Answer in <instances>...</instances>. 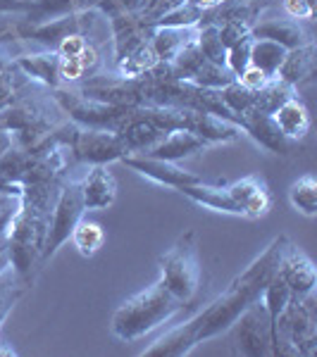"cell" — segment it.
<instances>
[{"mask_svg":"<svg viewBox=\"0 0 317 357\" xmlns=\"http://www.w3.org/2000/svg\"><path fill=\"white\" fill-rule=\"evenodd\" d=\"M122 162L126 167H131L134 172H138L141 176L151 178L155 183H165V186L172 188H184V186H193V183H200L203 178L198 174H191V172L182 169L170 160H158V158H148V155H124Z\"/></svg>","mask_w":317,"mask_h":357,"instance_id":"obj_11","label":"cell"},{"mask_svg":"<svg viewBox=\"0 0 317 357\" xmlns=\"http://www.w3.org/2000/svg\"><path fill=\"white\" fill-rule=\"evenodd\" d=\"M196 45H198L200 55H203L207 62L227 67V48H224V43L220 38V29L215 24L200 26V31L196 33Z\"/></svg>","mask_w":317,"mask_h":357,"instance_id":"obj_26","label":"cell"},{"mask_svg":"<svg viewBox=\"0 0 317 357\" xmlns=\"http://www.w3.org/2000/svg\"><path fill=\"white\" fill-rule=\"evenodd\" d=\"M196 38L193 26H153L151 31V45L155 55L163 62H172Z\"/></svg>","mask_w":317,"mask_h":357,"instance_id":"obj_17","label":"cell"},{"mask_svg":"<svg viewBox=\"0 0 317 357\" xmlns=\"http://www.w3.org/2000/svg\"><path fill=\"white\" fill-rule=\"evenodd\" d=\"M241 129H244L246 134H251L263 148H267V151H272V153L289 151V138L281 134V129L277 126L272 114H265L258 110L244 114V126H241Z\"/></svg>","mask_w":317,"mask_h":357,"instance_id":"obj_15","label":"cell"},{"mask_svg":"<svg viewBox=\"0 0 317 357\" xmlns=\"http://www.w3.org/2000/svg\"><path fill=\"white\" fill-rule=\"evenodd\" d=\"M77 60H79V65L84 67V74H89V77L96 74V69L101 67V55H98L96 45H91V43H86V48L77 55Z\"/></svg>","mask_w":317,"mask_h":357,"instance_id":"obj_37","label":"cell"},{"mask_svg":"<svg viewBox=\"0 0 317 357\" xmlns=\"http://www.w3.org/2000/svg\"><path fill=\"white\" fill-rule=\"evenodd\" d=\"M203 10H198L196 5L191 3H179L177 8H172L170 13L160 17L158 22H155V26H198L200 22H203Z\"/></svg>","mask_w":317,"mask_h":357,"instance_id":"obj_29","label":"cell"},{"mask_svg":"<svg viewBox=\"0 0 317 357\" xmlns=\"http://www.w3.org/2000/svg\"><path fill=\"white\" fill-rule=\"evenodd\" d=\"M160 281L179 301L191 303L200 286V262L196 231H186L170 252L160 257Z\"/></svg>","mask_w":317,"mask_h":357,"instance_id":"obj_5","label":"cell"},{"mask_svg":"<svg viewBox=\"0 0 317 357\" xmlns=\"http://www.w3.org/2000/svg\"><path fill=\"white\" fill-rule=\"evenodd\" d=\"M82 195L86 210H105L117 198V181L105 165H94L89 176L82 181Z\"/></svg>","mask_w":317,"mask_h":357,"instance_id":"obj_12","label":"cell"},{"mask_svg":"<svg viewBox=\"0 0 317 357\" xmlns=\"http://www.w3.org/2000/svg\"><path fill=\"white\" fill-rule=\"evenodd\" d=\"M200 148H205V141L198 134L186 131V129H175V131H170V134H165L151 148V151H146L143 155L177 162L179 158H186V155H191V153H198Z\"/></svg>","mask_w":317,"mask_h":357,"instance_id":"obj_14","label":"cell"},{"mask_svg":"<svg viewBox=\"0 0 317 357\" xmlns=\"http://www.w3.org/2000/svg\"><path fill=\"white\" fill-rule=\"evenodd\" d=\"M251 43H253V36L244 38L241 43H236L234 48L227 50V67L232 69L236 77L251 65Z\"/></svg>","mask_w":317,"mask_h":357,"instance_id":"obj_31","label":"cell"},{"mask_svg":"<svg viewBox=\"0 0 317 357\" xmlns=\"http://www.w3.org/2000/svg\"><path fill=\"white\" fill-rule=\"evenodd\" d=\"M274 355H315L317 350V314L313 293L293 296L272 329Z\"/></svg>","mask_w":317,"mask_h":357,"instance_id":"obj_4","label":"cell"},{"mask_svg":"<svg viewBox=\"0 0 317 357\" xmlns=\"http://www.w3.org/2000/svg\"><path fill=\"white\" fill-rule=\"evenodd\" d=\"M27 286L29 284L15 272L13 267L0 272V324L5 321V317H8L10 310L15 307V303L24 296Z\"/></svg>","mask_w":317,"mask_h":357,"instance_id":"obj_25","label":"cell"},{"mask_svg":"<svg viewBox=\"0 0 317 357\" xmlns=\"http://www.w3.org/2000/svg\"><path fill=\"white\" fill-rule=\"evenodd\" d=\"M193 134H198L205 143H224V141H234L239 136V126L220 119L210 112H200L196 110L193 117Z\"/></svg>","mask_w":317,"mask_h":357,"instance_id":"obj_21","label":"cell"},{"mask_svg":"<svg viewBox=\"0 0 317 357\" xmlns=\"http://www.w3.org/2000/svg\"><path fill=\"white\" fill-rule=\"evenodd\" d=\"M313 69H315V43L310 41L286 53L281 67L277 69V79L296 86V84H301L303 79H308L310 74H313Z\"/></svg>","mask_w":317,"mask_h":357,"instance_id":"obj_18","label":"cell"},{"mask_svg":"<svg viewBox=\"0 0 317 357\" xmlns=\"http://www.w3.org/2000/svg\"><path fill=\"white\" fill-rule=\"evenodd\" d=\"M31 3H22V0H0V15H13V13H34Z\"/></svg>","mask_w":317,"mask_h":357,"instance_id":"obj_39","label":"cell"},{"mask_svg":"<svg viewBox=\"0 0 317 357\" xmlns=\"http://www.w3.org/2000/svg\"><path fill=\"white\" fill-rule=\"evenodd\" d=\"M284 10L293 20H313L315 17V10L305 0H284Z\"/></svg>","mask_w":317,"mask_h":357,"instance_id":"obj_38","label":"cell"},{"mask_svg":"<svg viewBox=\"0 0 317 357\" xmlns=\"http://www.w3.org/2000/svg\"><path fill=\"white\" fill-rule=\"evenodd\" d=\"M289 50L281 48L279 43L274 41H267V38H253L251 43V65L258 67L265 77H277V69L281 67L284 57Z\"/></svg>","mask_w":317,"mask_h":357,"instance_id":"obj_22","label":"cell"},{"mask_svg":"<svg viewBox=\"0 0 317 357\" xmlns=\"http://www.w3.org/2000/svg\"><path fill=\"white\" fill-rule=\"evenodd\" d=\"M277 274L284 279V284L289 286L293 296H308V293H313L317 284V272L313 260L303 250H298L289 238H286L284 248H281Z\"/></svg>","mask_w":317,"mask_h":357,"instance_id":"obj_10","label":"cell"},{"mask_svg":"<svg viewBox=\"0 0 317 357\" xmlns=\"http://www.w3.org/2000/svg\"><path fill=\"white\" fill-rule=\"evenodd\" d=\"M96 13H86V10H74V13L67 15H57L55 20L41 22V24H27L20 26V33L24 38H34V41H41L48 48H57L60 41H65L67 36H74V33H84L91 29V20H94Z\"/></svg>","mask_w":317,"mask_h":357,"instance_id":"obj_9","label":"cell"},{"mask_svg":"<svg viewBox=\"0 0 317 357\" xmlns=\"http://www.w3.org/2000/svg\"><path fill=\"white\" fill-rule=\"evenodd\" d=\"M69 238H72L74 248H77L84 257H94L98 252V248L103 245V238H105V236H103V229L98 227V224L79 220V224L74 227V231Z\"/></svg>","mask_w":317,"mask_h":357,"instance_id":"obj_28","label":"cell"},{"mask_svg":"<svg viewBox=\"0 0 317 357\" xmlns=\"http://www.w3.org/2000/svg\"><path fill=\"white\" fill-rule=\"evenodd\" d=\"M86 207H84V195H82V183L77 181H67L60 186L50 212V222H48V234H45V243L41 250V267L50 257L57 252L65 241H69L74 227L79 224V220L84 217Z\"/></svg>","mask_w":317,"mask_h":357,"instance_id":"obj_6","label":"cell"},{"mask_svg":"<svg viewBox=\"0 0 317 357\" xmlns=\"http://www.w3.org/2000/svg\"><path fill=\"white\" fill-rule=\"evenodd\" d=\"M251 36L267 38V41L279 43L281 48H286V50H293V48H298V45L313 41L310 33L293 20H267V22H260V24H253Z\"/></svg>","mask_w":317,"mask_h":357,"instance_id":"obj_13","label":"cell"},{"mask_svg":"<svg viewBox=\"0 0 317 357\" xmlns=\"http://www.w3.org/2000/svg\"><path fill=\"white\" fill-rule=\"evenodd\" d=\"M184 301L175 296L163 281L148 286L146 291L126 298V301L115 310L110 329L119 341H136L146 336L148 331L158 329L167 319H172L184 307Z\"/></svg>","mask_w":317,"mask_h":357,"instance_id":"obj_2","label":"cell"},{"mask_svg":"<svg viewBox=\"0 0 317 357\" xmlns=\"http://www.w3.org/2000/svg\"><path fill=\"white\" fill-rule=\"evenodd\" d=\"M86 36H82V33H74V36H67L65 41H60V45H57V55L62 57H77L82 50L86 48Z\"/></svg>","mask_w":317,"mask_h":357,"instance_id":"obj_36","label":"cell"},{"mask_svg":"<svg viewBox=\"0 0 317 357\" xmlns=\"http://www.w3.org/2000/svg\"><path fill=\"white\" fill-rule=\"evenodd\" d=\"M10 148H15V136L10 134V131L0 129V155L8 153Z\"/></svg>","mask_w":317,"mask_h":357,"instance_id":"obj_40","label":"cell"},{"mask_svg":"<svg viewBox=\"0 0 317 357\" xmlns=\"http://www.w3.org/2000/svg\"><path fill=\"white\" fill-rule=\"evenodd\" d=\"M289 200L298 212H303V215H308V217H315L317 215V181H315V176L305 174V176L298 178L296 183H291Z\"/></svg>","mask_w":317,"mask_h":357,"instance_id":"obj_27","label":"cell"},{"mask_svg":"<svg viewBox=\"0 0 317 357\" xmlns=\"http://www.w3.org/2000/svg\"><path fill=\"white\" fill-rule=\"evenodd\" d=\"M232 82H236V74L232 69L212 65V62H207V60L200 62L198 69L189 77V84L198 86V89H215V91L224 89V86H229Z\"/></svg>","mask_w":317,"mask_h":357,"instance_id":"obj_24","label":"cell"},{"mask_svg":"<svg viewBox=\"0 0 317 357\" xmlns=\"http://www.w3.org/2000/svg\"><path fill=\"white\" fill-rule=\"evenodd\" d=\"M284 243H286V236L274 238L267 250H265L244 274L236 276L232 284H229V289L224 291L210 307H205L198 317L186 321L196 343H203L207 338L227 331L229 326L246 312V307L260 298L265 284H267L277 272V264H279V255H281Z\"/></svg>","mask_w":317,"mask_h":357,"instance_id":"obj_1","label":"cell"},{"mask_svg":"<svg viewBox=\"0 0 317 357\" xmlns=\"http://www.w3.org/2000/svg\"><path fill=\"white\" fill-rule=\"evenodd\" d=\"M10 29H13V26H10V22L5 20V15H0V38H3L5 33L10 31Z\"/></svg>","mask_w":317,"mask_h":357,"instance_id":"obj_42","label":"cell"},{"mask_svg":"<svg viewBox=\"0 0 317 357\" xmlns=\"http://www.w3.org/2000/svg\"><path fill=\"white\" fill-rule=\"evenodd\" d=\"M236 82H239L241 86H246L249 91H258V89H263V86L270 82V77H265V74L258 67L249 65V67L244 69V72L239 74V77H236Z\"/></svg>","mask_w":317,"mask_h":357,"instance_id":"obj_34","label":"cell"},{"mask_svg":"<svg viewBox=\"0 0 317 357\" xmlns=\"http://www.w3.org/2000/svg\"><path fill=\"white\" fill-rule=\"evenodd\" d=\"M15 67L20 69L24 77L34 79V82H41L50 89H60V55L57 50L41 55H24L15 57Z\"/></svg>","mask_w":317,"mask_h":357,"instance_id":"obj_16","label":"cell"},{"mask_svg":"<svg viewBox=\"0 0 317 357\" xmlns=\"http://www.w3.org/2000/svg\"><path fill=\"white\" fill-rule=\"evenodd\" d=\"M232 343L234 353L260 357V355H274L272 345V321L260 301L251 303L246 312L234 321Z\"/></svg>","mask_w":317,"mask_h":357,"instance_id":"obj_8","label":"cell"},{"mask_svg":"<svg viewBox=\"0 0 317 357\" xmlns=\"http://www.w3.org/2000/svg\"><path fill=\"white\" fill-rule=\"evenodd\" d=\"M293 96H296V86L272 77L263 89L253 91V110L265 112V114H274Z\"/></svg>","mask_w":317,"mask_h":357,"instance_id":"obj_20","label":"cell"},{"mask_svg":"<svg viewBox=\"0 0 317 357\" xmlns=\"http://www.w3.org/2000/svg\"><path fill=\"white\" fill-rule=\"evenodd\" d=\"M84 77V67L79 65L77 57L60 55V82H79Z\"/></svg>","mask_w":317,"mask_h":357,"instance_id":"obj_35","label":"cell"},{"mask_svg":"<svg viewBox=\"0 0 317 357\" xmlns=\"http://www.w3.org/2000/svg\"><path fill=\"white\" fill-rule=\"evenodd\" d=\"M67 146L72 148L74 158L79 162L91 165H105L112 160H122L126 155V148L115 131L108 129H94V126L69 124L67 131Z\"/></svg>","mask_w":317,"mask_h":357,"instance_id":"obj_7","label":"cell"},{"mask_svg":"<svg viewBox=\"0 0 317 357\" xmlns=\"http://www.w3.org/2000/svg\"><path fill=\"white\" fill-rule=\"evenodd\" d=\"M220 29V38L224 43V48H234L236 43H241L244 38L251 36V26L246 24H236V22H224V24L217 26Z\"/></svg>","mask_w":317,"mask_h":357,"instance_id":"obj_33","label":"cell"},{"mask_svg":"<svg viewBox=\"0 0 317 357\" xmlns=\"http://www.w3.org/2000/svg\"><path fill=\"white\" fill-rule=\"evenodd\" d=\"M274 122L277 126L281 129V134L286 138H303L305 134L310 131V117H308V110H305V105L301 100H298L296 96L289 98V100L284 102V105L279 107L274 114Z\"/></svg>","mask_w":317,"mask_h":357,"instance_id":"obj_19","label":"cell"},{"mask_svg":"<svg viewBox=\"0 0 317 357\" xmlns=\"http://www.w3.org/2000/svg\"><path fill=\"white\" fill-rule=\"evenodd\" d=\"M17 74H20V69L15 67V62L8 69H3V72H0V110H5V107L15 102Z\"/></svg>","mask_w":317,"mask_h":357,"instance_id":"obj_32","label":"cell"},{"mask_svg":"<svg viewBox=\"0 0 317 357\" xmlns=\"http://www.w3.org/2000/svg\"><path fill=\"white\" fill-rule=\"evenodd\" d=\"M186 3L196 5L198 10H203V13H207V10H215L217 5H222L224 0H186Z\"/></svg>","mask_w":317,"mask_h":357,"instance_id":"obj_41","label":"cell"},{"mask_svg":"<svg viewBox=\"0 0 317 357\" xmlns=\"http://www.w3.org/2000/svg\"><path fill=\"white\" fill-rule=\"evenodd\" d=\"M158 62H160V57L155 55L151 41H143L141 45H136L131 53H126L122 60H119V72H122V77L126 79H141V77H146Z\"/></svg>","mask_w":317,"mask_h":357,"instance_id":"obj_23","label":"cell"},{"mask_svg":"<svg viewBox=\"0 0 317 357\" xmlns=\"http://www.w3.org/2000/svg\"><path fill=\"white\" fill-rule=\"evenodd\" d=\"M179 191L198 205L212 207L217 212H227V215L253 217V220L267 215L270 205H272L267 186L258 176H246L241 181L229 183V186H210V183L200 181L193 183V186H184Z\"/></svg>","mask_w":317,"mask_h":357,"instance_id":"obj_3","label":"cell"},{"mask_svg":"<svg viewBox=\"0 0 317 357\" xmlns=\"http://www.w3.org/2000/svg\"><path fill=\"white\" fill-rule=\"evenodd\" d=\"M22 3H31L34 8H38V3H41V0H22Z\"/></svg>","mask_w":317,"mask_h":357,"instance_id":"obj_43","label":"cell"},{"mask_svg":"<svg viewBox=\"0 0 317 357\" xmlns=\"http://www.w3.org/2000/svg\"><path fill=\"white\" fill-rule=\"evenodd\" d=\"M220 96H222V100L227 102L229 110L234 114H239V117L253 112V91L241 86L239 82H232L229 86L220 89Z\"/></svg>","mask_w":317,"mask_h":357,"instance_id":"obj_30","label":"cell"}]
</instances>
